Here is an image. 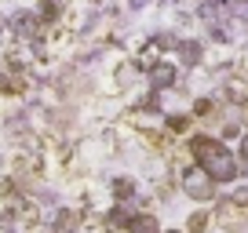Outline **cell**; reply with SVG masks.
<instances>
[{"label":"cell","instance_id":"6da1fadb","mask_svg":"<svg viewBox=\"0 0 248 233\" xmlns=\"http://www.w3.org/2000/svg\"><path fill=\"white\" fill-rule=\"evenodd\" d=\"M204 168L212 171V179H233V175H237V164H233V157L223 153V149H216V153L204 160Z\"/></svg>","mask_w":248,"mask_h":233},{"label":"cell","instance_id":"7a4b0ae2","mask_svg":"<svg viewBox=\"0 0 248 233\" xmlns=\"http://www.w3.org/2000/svg\"><path fill=\"white\" fill-rule=\"evenodd\" d=\"M245 157H248V139H245Z\"/></svg>","mask_w":248,"mask_h":233}]
</instances>
